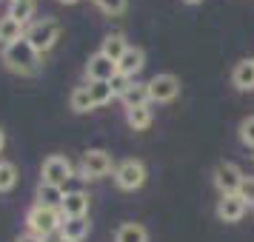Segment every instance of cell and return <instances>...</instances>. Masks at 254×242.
<instances>
[{"label": "cell", "mask_w": 254, "mask_h": 242, "mask_svg": "<svg viewBox=\"0 0 254 242\" xmlns=\"http://www.w3.org/2000/svg\"><path fill=\"white\" fill-rule=\"evenodd\" d=\"M32 12H35V3H29V0H12L9 3V17H14L17 23H23L32 17Z\"/></svg>", "instance_id": "obj_23"}, {"label": "cell", "mask_w": 254, "mask_h": 242, "mask_svg": "<svg viewBox=\"0 0 254 242\" xmlns=\"http://www.w3.org/2000/svg\"><path fill=\"white\" fill-rule=\"evenodd\" d=\"M3 63L12 71H17V74H26V77H32V74L40 71V54L32 48V43L26 37H20V40H14L12 46L3 48Z\"/></svg>", "instance_id": "obj_1"}, {"label": "cell", "mask_w": 254, "mask_h": 242, "mask_svg": "<svg viewBox=\"0 0 254 242\" xmlns=\"http://www.w3.org/2000/svg\"><path fill=\"white\" fill-rule=\"evenodd\" d=\"M63 211H58V208H43V205H35L32 211H29V217H26V225H29V231L32 234H37V237H52L55 231H60V225H63Z\"/></svg>", "instance_id": "obj_3"}, {"label": "cell", "mask_w": 254, "mask_h": 242, "mask_svg": "<svg viewBox=\"0 0 254 242\" xmlns=\"http://www.w3.org/2000/svg\"><path fill=\"white\" fill-rule=\"evenodd\" d=\"M143 66H146V51L140 46H128L126 54L117 60V74H123V77H128V80H134L140 71H143Z\"/></svg>", "instance_id": "obj_11"}, {"label": "cell", "mask_w": 254, "mask_h": 242, "mask_svg": "<svg viewBox=\"0 0 254 242\" xmlns=\"http://www.w3.org/2000/svg\"><path fill=\"white\" fill-rule=\"evenodd\" d=\"M3 145H6V137H3V131H0V151H3Z\"/></svg>", "instance_id": "obj_30"}, {"label": "cell", "mask_w": 254, "mask_h": 242, "mask_svg": "<svg viewBox=\"0 0 254 242\" xmlns=\"http://www.w3.org/2000/svg\"><path fill=\"white\" fill-rule=\"evenodd\" d=\"M20 37H26V26L17 23L14 17H0V43L3 46H12L14 40H20Z\"/></svg>", "instance_id": "obj_16"}, {"label": "cell", "mask_w": 254, "mask_h": 242, "mask_svg": "<svg viewBox=\"0 0 254 242\" xmlns=\"http://www.w3.org/2000/svg\"><path fill=\"white\" fill-rule=\"evenodd\" d=\"M115 242H149V231L140 222H123L115 231Z\"/></svg>", "instance_id": "obj_17"}, {"label": "cell", "mask_w": 254, "mask_h": 242, "mask_svg": "<svg viewBox=\"0 0 254 242\" xmlns=\"http://www.w3.org/2000/svg\"><path fill=\"white\" fill-rule=\"evenodd\" d=\"M80 174H83V180H100L106 174H115V160H112V154L106 148H89L83 154Z\"/></svg>", "instance_id": "obj_4"}, {"label": "cell", "mask_w": 254, "mask_h": 242, "mask_svg": "<svg viewBox=\"0 0 254 242\" xmlns=\"http://www.w3.org/2000/svg\"><path fill=\"white\" fill-rule=\"evenodd\" d=\"M17 242H46V240H43V237H37V234H32V231H29V234H23V237H20Z\"/></svg>", "instance_id": "obj_29"}, {"label": "cell", "mask_w": 254, "mask_h": 242, "mask_svg": "<svg viewBox=\"0 0 254 242\" xmlns=\"http://www.w3.org/2000/svg\"><path fill=\"white\" fill-rule=\"evenodd\" d=\"M94 6H97L103 14H109V17H117V14L126 12L128 0H94Z\"/></svg>", "instance_id": "obj_25"}, {"label": "cell", "mask_w": 254, "mask_h": 242, "mask_svg": "<svg viewBox=\"0 0 254 242\" xmlns=\"http://www.w3.org/2000/svg\"><path fill=\"white\" fill-rule=\"evenodd\" d=\"M126 48H128V43H126V37L120 35V32H115V35H106L103 37V46H100V54H106V57H112L117 63V60L126 54Z\"/></svg>", "instance_id": "obj_18"}, {"label": "cell", "mask_w": 254, "mask_h": 242, "mask_svg": "<svg viewBox=\"0 0 254 242\" xmlns=\"http://www.w3.org/2000/svg\"><path fill=\"white\" fill-rule=\"evenodd\" d=\"M115 183L120 191H137L146 185V165L143 160H123L115 165Z\"/></svg>", "instance_id": "obj_5"}, {"label": "cell", "mask_w": 254, "mask_h": 242, "mask_svg": "<svg viewBox=\"0 0 254 242\" xmlns=\"http://www.w3.org/2000/svg\"><path fill=\"white\" fill-rule=\"evenodd\" d=\"M211 177H214V188H217L220 196H223V194H237L246 174H243L231 160H223V162L214 165V174H211Z\"/></svg>", "instance_id": "obj_7"}, {"label": "cell", "mask_w": 254, "mask_h": 242, "mask_svg": "<svg viewBox=\"0 0 254 242\" xmlns=\"http://www.w3.org/2000/svg\"><path fill=\"white\" fill-rule=\"evenodd\" d=\"M60 242H63V240H60Z\"/></svg>", "instance_id": "obj_34"}, {"label": "cell", "mask_w": 254, "mask_h": 242, "mask_svg": "<svg viewBox=\"0 0 254 242\" xmlns=\"http://www.w3.org/2000/svg\"><path fill=\"white\" fill-rule=\"evenodd\" d=\"M126 120H128V126L134 128V131H146V128L151 126L154 114H151L149 105H137V108H126Z\"/></svg>", "instance_id": "obj_20"}, {"label": "cell", "mask_w": 254, "mask_h": 242, "mask_svg": "<svg viewBox=\"0 0 254 242\" xmlns=\"http://www.w3.org/2000/svg\"><path fill=\"white\" fill-rule=\"evenodd\" d=\"M40 174H43V180H40V183H49V185H58V188H63V185L74 177V168H71L69 157H63V154H52V157H46V160H43Z\"/></svg>", "instance_id": "obj_6"}, {"label": "cell", "mask_w": 254, "mask_h": 242, "mask_svg": "<svg viewBox=\"0 0 254 242\" xmlns=\"http://www.w3.org/2000/svg\"><path fill=\"white\" fill-rule=\"evenodd\" d=\"M120 100H123V105H126V108H137V105H149V89H146V83H131V86H128L126 92H123V97H120Z\"/></svg>", "instance_id": "obj_19"}, {"label": "cell", "mask_w": 254, "mask_h": 242, "mask_svg": "<svg viewBox=\"0 0 254 242\" xmlns=\"http://www.w3.org/2000/svg\"><path fill=\"white\" fill-rule=\"evenodd\" d=\"M183 3H189V6H194V3H203V0H183Z\"/></svg>", "instance_id": "obj_31"}, {"label": "cell", "mask_w": 254, "mask_h": 242, "mask_svg": "<svg viewBox=\"0 0 254 242\" xmlns=\"http://www.w3.org/2000/svg\"><path fill=\"white\" fill-rule=\"evenodd\" d=\"M252 60H254V57H252Z\"/></svg>", "instance_id": "obj_35"}, {"label": "cell", "mask_w": 254, "mask_h": 242, "mask_svg": "<svg viewBox=\"0 0 254 242\" xmlns=\"http://www.w3.org/2000/svg\"><path fill=\"white\" fill-rule=\"evenodd\" d=\"M86 77H89V83H112L117 77V63L97 51L86 63Z\"/></svg>", "instance_id": "obj_9"}, {"label": "cell", "mask_w": 254, "mask_h": 242, "mask_svg": "<svg viewBox=\"0 0 254 242\" xmlns=\"http://www.w3.org/2000/svg\"><path fill=\"white\" fill-rule=\"evenodd\" d=\"M231 83L240 92H254V60H240L231 71Z\"/></svg>", "instance_id": "obj_14"}, {"label": "cell", "mask_w": 254, "mask_h": 242, "mask_svg": "<svg viewBox=\"0 0 254 242\" xmlns=\"http://www.w3.org/2000/svg\"><path fill=\"white\" fill-rule=\"evenodd\" d=\"M89 94H92L94 105H106L115 100V89L112 83H89Z\"/></svg>", "instance_id": "obj_22"}, {"label": "cell", "mask_w": 254, "mask_h": 242, "mask_svg": "<svg viewBox=\"0 0 254 242\" xmlns=\"http://www.w3.org/2000/svg\"><path fill=\"white\" fill-rule=\"evenodd\" d=\"M237 131H240V143L243 145H246V148H254V114L243 117Z\"/></svg>", "instance_id": "obj_26"}, {"label": "cell", "mask_w": 254, "mask_h": 242, "mask_svg": "<svg viewBox=\"0 0 254 242\" xmlns=\"http://www.w3.org/2000/svg\"><path fill=\"white\" fill-rule=\"evenodd\" d=\"M246 211H249V205L243 202L240 194H223L217 199V208H214L220 222H240L246 217Z\"/></svg>", "instance_id": "obj_10"}, {"label": "cell", "mask_w": 254, "mask_h": 242, "mask_svg": "<svg viewBox=\"0 0 254 242\" xmlns=\"http://www.w3.org/2000/svg\"><path fill=\"white\" fill-rule=\"evenodd\" d=\"M14 183H17V168H14V162L0 160V191H12Z\"/></svg>", "instance_id": "obj_24"}, {"label": "cell", "mask_w": 254, "mask_h": 242, "mask_svg": "<svg viewBox=\"0 0 254 242\" xmlns=\"http://www.w3.org/2000/svg\"><path fill=\"white\" fill-rule=\"evenodd\" d=\"M237 194L243 196V202L249 208H254V177H243V185H240Z\"/></svg>", "instance_id": "obj_27"}, {"label": "cell", "mask_w": 254, "mask_h": 242, "mask_svg": "<svg viewBox=\"0 0 254 242\" xmlns=\"http://www.w3.org/2000/svg\"><path fill=\"white\" fill-rule=\"evenodd\" d=\"M29 3H35V0H29Z\"/></svg>", "instance_id": "obj_33"}, {"label": "cell", "mask_w": 254, "mask_h": 242, "mask_svg": "<svg viewBox=\"0 0 254 242\" xmlns=\"http://www.w3.org/2000/svg\"><path fill=\"white\" fill-rule=\"evenodd\" d=\"M69 105H71V111H77V114H86V111L97 108L92 100V94H89V86H77L69 97Z\"/></svg>", "instance_id": "obj_21"}, {"label": "cell", "mask_w": 254, "mask_h": 242, "mask_svg": "<svg viewBox=\"0 0 254 242\" xmlns=\"http://www.w3.org/2000/svg\"><path fill=\"white\" fill-rule=\"evenodd\" d=\"M134 80H128V77H123V74H117L115 80H112V89H115V97H123V92H126L128 86H131Z\"/></svg>", "instance_id": "obj_28"}, {"label": "cell", "mask_w": 254, "mask_h": 242, "mask_svg": "<svg viewBox=\"0 0 254 242\" xmlns=\"http://www.w3.org/2000/svg\"><path fill=\"white\" fill-rule=\"evenodd\" d=\"M146 89H149V103H172L180 94V80L174 74H154L146 83Z\"/></svg>", "instance_id": "obj_8"}, {"label": "cell", "mask_w": 254, "mask_h": 242, "mask_svg": "<svg viewBox=\"0 0 254 242\" xmlns=\"http://www.w3.org/2000/svg\"><path fill=\"white\" fill-rule=\"evenodd\" d=\"M89 231H92L89 217H66L58 234H60L63 242H83L86 237H89Z\"/></svg>", "instance_id": "obj_12"}, {"label": "cell", "mask_w": 254, "mask_h": 242, "mask_svg": "<svg viewBox=\"0 0 254 242\" xmlns=\"http://www.w3.org/2000/svg\"><path fill=\"white\" fill-rule=\"evenodd\" d=\"M60 211H63V217H86L89 214V194L86 191H66Z\"/></svg>", "instance_id": "obj_13"}, {"label": "cell", "mask_w": 254, "mask_h": 242, "mask_svg": "<svg viewBox=\"0 0 254 242\" xmlns=\"http://www.w3.org/2000/svg\"><path fill=\"white\" fill-rule=\"evenodd\" d=\"M60 3H66V6H74V3H77V0H60Z\"/></svg>", "instance_id": "obj_32"}, {"label": "cell", "mask_w": 254, "mask_h": 242, "mask_svg": "<svg viewBox=\"0 0 254 242\" xmlns=\"http://www.w3.org/2000/svg\"><path fill=\"white\" fill-rule=\"evenodd\" d=\"M58 37H60V23L55 20V17L35 20V23L26 29V40L32 43V48H35L37 54H46V51H52V48H55V43H58Z\"/></svg>", "instance_id": "obj_2"}, {"label": "cell", "mask_w": 254, "mask_h": 242, "mask_svg": "<svg viewBox=\"0 0 254 242\" xmlns=\"http://www.w3.org/2000/svg\"><path fill=\"white\" fill-rule=\"evenodd\" d=\"M63 188H58V185H49V183H40L37 185V205L43 208H58L63 205Z\"/></svg>", "instance_id": "obj_15"}]
</instances>
